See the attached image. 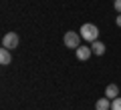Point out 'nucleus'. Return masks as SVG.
I'll list each match as a JSON object with an SVG mask.
<instances>
[{
    "label": "nucleus",
    "instance_id": "obj_10",
    "mask_svg": "<svg viewBox=\"0 0 121 110\" xmlns=\"http://www.w3.org/2000/svg\"><path fill=\"white\" fill-rule=\"evenodd\" d=\"M115 10L121 14V0H115Z\"/></svg>",
    "mask_w": 121,
    "mask_h": 110
},
{
    "label": "nucleus",
    "instance_id": "obj_9",
    "mask_svg": "<svg viewBox=\"0 0 121 110\" xmlns=\"http://www.w3.org/2000/svg\"><path fill=\"white\" fill-rule=\"evenodd\" d=\"M111 110H121V98H113L111 100Z\"/></svg>",
    "mask_w": 121,
    "mask_h": 110
},
{
    "label": "nucleus",
    "instance_id": "obj_5",
    "mask_svg": "<svg viewBox=\"0 0 121 110\" xmlns=\"http://www.w3.org/2000/svg\"><path fill=\"white\" fill-rule=\"evenodd\" d=\"M10 62H12V54H10L8 48L2 46V50H0V64H2V66H6V64H10Z\"/></svg>",
    "mask_w": 121,
    "mask_h": 110
},
{
    "label": "nucleus",
    "instance_id": "obj_8",
    "mask_svg": "<svg viewBox=\"0 0 121 110\" xmlns=\"http://www.w3.org/2000/svg\"><path fill=\"white\" fill-rule=\"evenodd\" d=\"M111 108V102H109V98H99L95 104V110H109Z\"/></svg>",
    "mask_w": 121,
    "mask_h": 110
},
{
    "label": "nucleus",
    "instance_id": "obj_7",
    "mask_svg": "<svg viewBox=\"0 0 121 110\" xmlns=\"http://www.w3.org/2000/svg\"><path fill=\"white\" fill-rule=\"evenodd\" d=\"M91 50H93V54L103 56V54H105V44L99 42V40H95V42H91Z\"/></svg>",
    "mask_w": 121,
    "mask_h": 110
},
{
    "label": "nucleus",
    "instance_id": "obj_1",
    "mask_svg": "<svg viewBox=\"0 0 121 110\" xmlns=\"http://www.w3.org/2000/svg\"><path fill=\"white\" fill-rule=\"evenodd\" d=\"M79 32H81L83 40H87V42H95L97 36H99V28L95 24H83Z\"/></svg>",
    "mask_w": 121,
    "mask_h": 110
},
{
    "label": "nucleus",
    "instance_id": "obj_2",
    "mask_svg": "<svg viewBox=\"0 0 121 110\" xmlns=\"http://www.w3.org/2000/svg\"><path fill=\"white\" fill-rule=\"evenodd\" d=\"M81 40L83 36L79 32H75V30H69V32L65 34V38H63V42H65L67 48H73V50H77L79 46H81Z\"/></svg>",
    "mask_w": 121,
    "mask_h": 110
},
{
    "label": "nucleus",
    "instance_id": "obj_4",
    "mask_svg": "<svg viewBox=\"0 0 121 110\" xmlns=\"http://www.w3.org/2000/svg\"><path fill=\"white\" fill-rule=\"evenodd\" d=\"M77 58L81 60V62H85V60H89L91 58V54H93V50H91V46H79L77 50Z\"/></svg>",
    "mask_w": 121,
    "mask_h": 110
},
{
    "label": "nucleus",
    "instance_id": "obj_6",
    "mask_svg": "<svg viewBox=\"0 0 121 110\" xmlns=\"http://www.w3.org/2000/svg\"><path fill=\"white\" fill-rule=\"evenodd\" d=\"M105 96H107L109 100L117 98V96H119V86H117V84H109L107 88H105Z\"/></svg>",
    "mask_w": 121,
    "mask_h": 110
},
{
    "label": "nucleus",
    "instance_id": "obj_11",
    "mask_svg": "<svg viewBox=\"0 0 121 110\" xmlns=\"http://www.w3.org/2000/svg\"><path fill=\"white\" fill-rule=\"evenodd\" d=\"M115 22H117V26H119V28H121V14H119V16H117V20H115Z\"/></svg>",
    "mask_w": 121,
    "mask_h": 110
},
{
    "label": "nucleus",
    "instance_id": "obj_3",
    "mask_svg": "<svg viewBox=\"0 0 121 110\" xmlns=\"http://www.w3.org/2000/svg\"><path fill=\"white\" fill-rule=\"evenodd\" d=\"M18 42H20V38H18L16 32H6L4 38H2V46L8 48V50H14V48H18Z\"/></svg>",
    "mask_w": 121,
    "mask_h": 110
}]
</instances>
